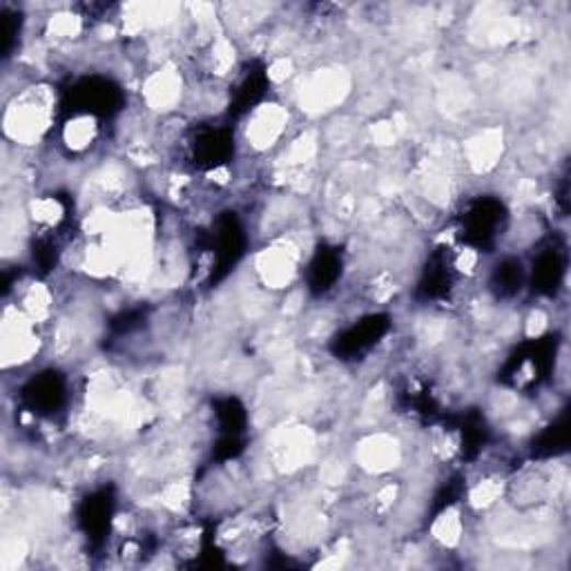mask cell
<instances>
[{
  "mask_svg": "<svg viewBox=\"0 0 571 571\" xmlns=\"http://www.w3.org/2000/svg\"><path fill=\"white\" fill-rule=\"evenodd\" d=\"M290 112L284 103L277 101H264L248 112L245 125H243V139L245 146L255 152H269L275 148L282 137L288 130Z\"/></svg>",
  "mask_w": 571,
  "mask_h": 571,
  "instance_id": "cell-2",
  "label": "cell"
},
{
  "mask_svg": "<svg viewBox=\"0 0 571 571\" xmlns=\"http://www.w3.org/2000/svg\"><path fill=\"white\" fill-rule=\"evenodd\" d=\"M56 96L45 83L16 92L5 107V135L16 146H36L54 125Z\"/></svg>",
  "mask_w": 571,
  "mask_h": 571,
  "instance_id": "cell-1",
  "label": "cell"
},
{
  "mask_svg": "<svg viewBox=\"0 0 571 571\" xmlns=\"http://www.w3.org/2000/svg\"><path fill=\"white\" fill-rule=\"evenodd\" d=\"M187 94V88L183 83V77L176 68L163 66L146 77L141 85V99L152 112L170 114L174 112Z\"/></svg>",
  "mask_w": 571,
  "mask_h": 571,
  "instance_id": "cell-4",
  "label": "cell"
},
{
  "mask_svg": "<svg viewBox=\"0 0 571 571\" xmlns=\"http://www.w3.org/2000/svg\"><path fill=\"white\" fill-rule=\"evenodd\" d=\"M333 70H320L317 75H312L308 81H304L301 85V105L306 103V110H315L322 112L329 110L333 103L342 101V96L346 94V81L342 79V75H331Z\"/></svg>",
  "mask_w": 571,
  "mask_h": 571,
  "instance_id": "cell-7",
  "label": "cell"
},
{
  "mask_svg": "<svg viewBox=\"0 0 571 571\" xmlns=\"http://www.w3.org/2000/svg\"><path fill=\"white\" fill-rule=\"evenodd\" d=\"M355 460L359 467L373 476H382L393 471L402 462V447L393 435L373 433L359 442L355 452Z\"/></svg>",
  "mask_w": 571,
  "mask_h": 571,
  "instance_id": "cell-5",
  "label": "cell"
},
{
  "mask_svg": "<svg viewBox=\"0 0 571 571\" xmlns=\"http://www.w3.org/2000/svg\"><path fill=\"white\" fill-rule=\"evenodd\" d=\"M502 133L500 130H482L476 137H471L462 146V159L471 165L476 172H489L498 165V159L502 157Z\"/></svg>",
  "mask_w": 571,
  "mask_h": 571,
  "instance_id": "cell-8",
  "label": "cell"
},
{
  "mask_svg": "<svg viewBox=\"0 0 571 571\" xmlns=\"http://www.w3.org/2000/svg\"><path fill=\"white\" fill-rule=\"evenodd\" d=\"M301 260V245L295 241H277L264 248L255 260V273L266 288H288L297 275V264Z\"/></svg>",
  "mask_w": 571,
  "mask_h": 571,
  "instance_id": "cell-3",
  "label": "cell"
},
{
  "mask_svg": "<svg viewBox=\"0 0 571 571\" xmlns=\"http://www.w3.org/2000/svg\"><path fill=\"white\" fill-rule=\"evenodd\" d=\"M101 121L90 112H72V116L62 123L60 128V146L70 157L88 155L101 139Z\"/></svg>",
  "mask_w": 571,
  "mask_h": 571,
  "instance_id": "cell-6",
  "label": "cell"
},
{
  "mask_svg": "<svg viewBox=\"0 0 571 571\" xmlns=\"http://www.w3.org/2000/svg\"><path fill=\"white\" fill-rule=\"evenodd\" d=\"M465 532H467L465 512L458 504L447 506V510H444L431 525V538L444 549H456L462 543Z\"/></svg>",
  "mask_w": 571,
  "mask_h": 571,
  "instance_id": "cell-9",
  "label": "cell"
}]
</instances>
